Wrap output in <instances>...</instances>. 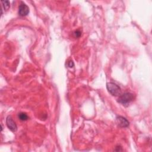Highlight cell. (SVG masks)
<instances>
[{
  "label": "cell",
  "mask_w": 152,
  "mask_h": 152,
  "mask_svg": "<svg viewBox=\"0 0 152 152\" xmlns=\"http://www.w3.org/2000/svg\"><path fill=\"white\" fill-rule=\"evenodd\" d=\"M134 99V95L131 93H124L122 95H120L118 98V102L123 104L127 105L132 102Z\"/></svg>",
  "instance_id": "7a4b0ae2"
},
{
  "label": "cell",
  "mask_w": 152,
  "mask_h": 152,
  "mask_svg": "<svg viewBox=\"0 0 152 152\" xmlns=\"http://www.w3.org/2000/svg\"><path fill=\"white\" fill-rule=\"evenodd\" d=\"M6 124L8 128L13 132H15L17 130V127L16 123L11 116H8L6 119Z\"/></svg>",
  "instance_id": "3957f363"
},
{
  "label": "cell",
  "mask_w": 152,
  "mask_h": 152,
  "mask_svg": "<svg viewBox=\"0 0 152 152\" xmlns=\"http://www.w3.org/2000/svg\"><path fill=\"white\" fill-rule=\"evenodd\" d=\"M1 3L3 4V7L5 10H8L10 7V3L9 1H2Z\"/></svg>",
  "instance_id": "52a82bcc"
},
{
  "label": "cell",
  "mask_w": 152,
  "mask_h": 152,
  "mask_svg": "<svg viewBox=\"0 0 152 152\" xmlns=\"http://www.w3.org/2000/svg\"><path fill=\"white\" fill-rule=\"evenodd\" d=\"M75 35L76 36V37H79L81 35V32L78 30H77L76 32H75Z\"/></svg>",
  "instance_id": "9c48e42d"
},
{
  "label": "cell",
  "mask_w": 152,
  "mask_h": 152,
  "mask_svg": "<svg viewBox=\"0 0 152 152\" xmlns=\"http://www.w3.org/2000/svg\"><path fill=\"white\" fill-rule=\"evenodd\" d=\"M29 13V8L24 3H21L19 8V14L21 16H26Z\"/></svg>",
  "instance_id": "5b68a950"
},
{
  "label": "cell",
  "mask_w": 152,
  "mask_h": 152,
  "mask_svg": "<svg viewBox=\"0 0 152 152\" xmlns=\"http://www.w3.org/2000/svg\"><path fill=\"white\" fill-rule=\"evenodd\" d=\"M106 88L108 92L112 95L115 96H119L121 93V88L115 83L109 82L106 84Z\"/></svg>",
  "instance_id": "6da1fadb"
},
{
  "label": "cell",
  "mask_w": 152,
  "mask_h": 152,
  "mask_svg": "<svg viewBox=\"0 0 152 152\" xmlns=\"http://www.w3.org/2000/svg\"><path fill=\"white\" fill-rule=\"evenodd\" d=\"M68 66H69V67L72 68V67H73V66H74V63L72 61H70V62H69V64H68Z\"/></svg>",
  "instance_id": "ba28073f"
},
{
  "label": "cell",
  "mask_w": 152,
  "mask_h": 152,
  "mask_svg": "<svg viewBox=\"0 0 152 152\" xmlns=\"http://www.w3.org/2000/svg\"><path fill=\"white\" fill-rule=\"evenodd\" d=\"M116 122L118 126L121 127H127L129 126V122L128 120L123 116H118L116 117Z\"/></svg>",
  "instance_id": "277c9868"
},
{
  "label": "cell",
  "mask_w": 152,
  "mask_h": 152,
  "mask_svg": "<svg viewBox=\"0 0 152 152\" xmlns=\"http://www.w3.org/2000/svg\"><path fill=\"white\" fill-rule=\"evenodd\" d=\"M18 116L21 121H26L29 119L27 115L24 112H20V113H19Z\"/></svg>",
  "instance_id": "8992f818"
}]
</instances>
